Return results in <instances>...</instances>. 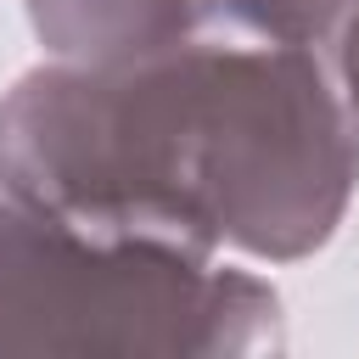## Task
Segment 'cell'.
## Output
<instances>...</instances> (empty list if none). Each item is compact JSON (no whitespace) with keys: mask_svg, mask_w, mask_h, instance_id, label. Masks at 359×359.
Wrapping results in <instances>:
<instances>
[{"mask_svg":"<svg viewBox=\"0 0 359 359\" xmlns=\"http://www.w3.org/2000/svg\"><path fill=\"white\" fill-rule=\"evenodd\" d=\"M359 180L331 56L196 0L174 45L34 67L0 101V191L107 247L314 252Z\"/></svg>","mask_w":359,"mask_h":359,"instance_id":"cell-1","label":"cell"},{"mask_svg":"<svg viewBox=\"0 0 359 359\" xmlns=\"http://www.w3.org/2000/svg\"><path fill=\"white\" fill-rule=\"evenodd\" d=\"M280 297L241 269L107 247L0 191V353H252Z\"/></svg>","mask_w":359,"mask_h":359,"instance_id":"cell-2","label":"cell"},{"mask_svg":"<svg viewBox=\"0 0 359 359\" xmlns=\"http://www.w3.org/2000/svg\"><path fill=\"white\" fill-rule=\"evenodd\" d=\"M28 17L62 62L112 67L191 34L196 0H28Z\"/></svg>","mask_w":359,"mask_h":359,"instance_id":"cell-3","label":"cell"},{"mask_svg":"<svg viewBox=\"0 0 359 359\" xmlns=\"http://www.w3.org/2000/svg\"><path fill=\"white\" fill-rule=\"evenodd\" d=\"M219 6L236 11L241 22L275 34V39H292V45H309V50L331 56L359 0H219Z\"/></svg>","mask_w":359,"mask_h":359,"instance_id":"cell-4","label":"cell"},{"mask_svg":"<svg viewBox=\"0 0 359 359\" xmlns=\"http://www.w3.org/2000/svg\"><path fill=\"white\" fill-rule=\"evenodd\" d=\"M331 67H337L342 101H348V112H353V129H359V6H353L348 28H342V39H337V50H331Z\"/></svg>","mask_w":359,"mask_h":359,"instance_id":"cell-5","label":"cell"}]
</instances>
